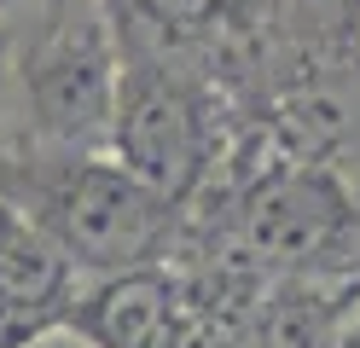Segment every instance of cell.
<instances>
[{"label": "cell", "instance_id": "6da1fadb", "mask_svg": "<svg viewBox=\"0 0 360 348\" xmlns=\"http://www.w3.org/2000/svg\"><path fill=\"white\" fill-rule=\"evenodd\" d=\"M18 203L94 278L169 262L174 232H180V203L151 192L110 151H87V157L58 151V162L41 169L30 180V198H18Z\"/></svg>", "mask_w": 360, "mask_h": 348}, {"label": "cell", "instance_id": "7a4b0ae2", "mask_svg": "<svg viewBox=\"0 0 360 348\" xmlns=\"http://www.w3.org/2000/svg\"><path fill=\"white\" fill-rule=\"evenodd\" d=\"M24 110L41 146L53 151H105L110 110L122 82V35L105 0H47L35 6V30L18 46Z\"/></svg>", "mask_w": 360, "mask_h": 348}, {"label": "cell", "instance_id": "3957f363", "mask_svg": "<svg viewBox=\"0 0 360 348\" xmlns=\"http://www.w3.org/2000/svg\"><path fill=\"white\" fill-rule=\"evenodd\" d=\"M215 99L210 82H198L180 64L134 58L122 53V82H117V110H110V157L128 174H140L151 192L186 209L192 192L210 180L221 162V128H215Z\"/></svg>", "mask_w": 360, "mask_h": 348}, {"label": "cell", "instance_id": "277c9868", "mask_svg": "<svg viewBox=\"0 0 360 348\" xmlns=\"http://www.w3.org/2000/svg\"><path fill=\"white\" fill-rule=\"evenodd\" d=\"M233 238L267 273L354 267L360 262V209L337 169L279 157L233 203Z\"/></svg>", "mask_w": 360, "mask_h": 348}, {"label": "cell", "instance_id": "5b68a950", "mask_svg": "<svg viewBox=\"0 0 360 348\" xmlns=\"http://www.w3.org/2000/svg\"><path fill=\"white\" fill-rule=\"evenodd\" d=\"M82 267L18 198L0 192V348H35L64 331Z\"/></svg>", "mask_w": 360, "mask_h": 348}, {"label": "cell", "instance_id": "8992f818", "mask_svg": "<svg viewBox=\"0 0 360 348\" xmlns=\"http://www.w3.org/2000/svg\"><path fill=\"white\" fill-rule=\"evenodd\" d=\"M180 319H186V273L151 262L82 285L58 337H70L76 348H169Z\"/></svg>", "mask_w": 360, "mask_h": 348}, {"label": "cell", "instance_id": "52a82bcc", "mask_svg": "<svg viewBox=\"0 0 360 348\" xmlns=\"http://www.w3.org/2000/svg\"><path fill=\"white\" fill-rule=\"evenodd\" d=\"M35 6H47V0H0V23L18 18V12H35Z\"/></svg>", "mask_w": 360, "mask_h": 348}, {"label": "cell", "instance_id": "ba28073f", "mask_svg": "<svg viewBox=\"0 0 360 348\" xmlns=\"http://www.w3.org/2000/svg\"><path fill=\"white\" fill-rule=\"evenodd\" d=\"M343 348H360V314H354V325H349V342Z\"/></svg>", "mask_w": 360, "mask_h": 348}, {"label": "cell", "instance_id": "9c48e42d", "mask_svg": "<svg viewBox=\"0 0 360 348\" xmlns=\"http://www.w3.org/2000/svg\"><path fill=\"white\" fill-rule=\"evenodd\" d=\"M35 348H47V342H35Z\"/></svg>", "mask_w": 360, "mask_h": 348}]
</instances>
